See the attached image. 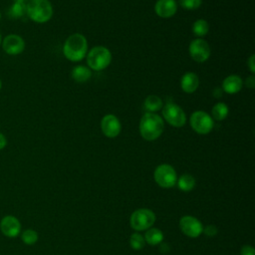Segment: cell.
Masks as SVG:
<instances>
[{"label": "cell", "mask_w": 255, "mask_h": 255, "mask_svg": "<svg viewBox=\"0 0 255 255\" xmlns=\"http://www.w3.org/2000/svg\"><path fill=\"white\" fill-rule=\"evenodd\" d=\"M7 145V139H6V136L0 132V150H2L3 148H5Z\"/></svg>", "instance_id": "obj_31"}, {"label": "cell", "mask_w": 255, "mask_h": 255, "mask_svg": "<svg viewBox=\"0 0 255 255\" xmlns=\"http://www.w3.org/2000/svg\"><path fill=\"white\" fill-rule=\"evenodd\" d=\"M0 20H1V12H0Z\"/></svg>", "instance_id": "obj_35"}, {"label": "cell", "mask_w": 255, "mask_h": 255, "mask_svg": "<svg viewBox=\"0 0 255 255\" xmlns=\"http://www.w3.org/2000/svg\"><path fill=\"white\" fill-rule=\"evenodd\" d=\"M155 214L147 208H139L134 210L129 218L130 226L135 231H144L150 228L155 222Z\"/></svg>", "instance_id": "obj_5"}, {"label": "cell", "mask_w": 255, "mask_h": 255, "mask_svg": "<svg viewBox=\"0 0 255 255\" xmlns=\"http://www.w3.org/2000/svg\"><path fill=\"white\" fill-rule=\"evenodd\" d=\"M245 85L246 87L250 88V89H253L255 87V77L253 75L249 76L247 79H246V82H245Z\"/></svg>", "instance_id": "obj_30"}, {"label": "cell", "mask_w": 255, "mask_h": 255, "mask_svg": "<svg viewBox=\"0 0 255 255\" xmlns=\"http://www.w3.org/2000/svg\"><path fill=\"white\" fill-rule=\"evenodd\" d=\"M177 5L175 0H157L154 5V11L161 18H169L176 13Z\"/></svg>", "instance_id": "obj_14"}, {"label": "cell", "mask_w": 255, "mask_h": 255, "mask_svg": "<svg viewBox=\"0 0 255 255\" xmlns=\"http://www.w3.org/2000/svg\"><path fill=\"white\" fill-rule=\"evenodd\" d=\"M2 48L4 52L11 56H16L21 54L25 49V41L23 38L17 34H9L4 40H2Z\"/></svg>", "instance_id": "obj_12"}, {"label": "cell", "mask_w": 255, "mask_h": 255, "mask_svg": "<svg viewBox=\"0 0 255 255\" xmlns=\"http://www.w3.org/2000/svg\"><path fill=\"white\" fill-rule=\"evenodd\" d=\"M21 240L26 245H33L38 241L39 235L36 230L34 229H25L20 233Z\"/></svg>", "instance_id": "obj_24"}, {"label": "cell", "mask_w": 255, "mask_h": 255, "mask_svg": "<svg viewBox=\"0 0 255 255\" xmlns=\"http://www.w3.org/2000/svg\"><path fill=\"white\" fill-rule=\"evenodd\" d=\"M164 128L162 119L153 113H145L139 122V132L143 139L152 141L158 138Z\"/></svg>", "instance_id": "obj_1"}, {"label": "cell", "mask_w": 255, "mask_h": 255, "mask_svg": "<svg viewBox=\"0 0 255 255\" xmlns=\"http://www.w3.org/2000/svg\"><path fill=\"white\" fill-rule=\"evenodd\" d=\"M242 79L237 75H230L223 80L222 89L227 94H236L242 88Z\"/></svg>", "instance_id": "obj_16"}, {"label": "cell", "mask_w": 255, "mask_h": 255, "mask_svg": "<svg viewBox=\"0 0 255 255\" xmlns=\"http://www.w3.org/2000/svg\"><path fill=\"white\" fill-rule=\"evenodd\" d=\"M26 14L36 23H46L53 15V7L49 0H29L26 3Z\"/></svg>", "instance_id": "obj_3"}, {"label": "cell", "mask_w": 255, "mask_h": 255, "mask_svg": "<svg viewBox=\"0 0 255 255\" xmlns=\"http://www.w3.org/2000/svg\"><path fill=\"white\" fill-rule=\"evenodd\" d=\"M199 86V79L195 73H185L180 80V87L187 94L194 93Z\"/></svg>", "instance_id": "obj_15"}, {"label": "cell", "mask_w": 255, "mask_h": 255, "mask_svg": "<svg viewBox=\"0 0 255 255\" xmlns=\"http://www.w3.org/2000/svg\"><path fill=\"white\" fill-rule=\"evenodd\" d=\"M202 233H204L207 237H213L217 234V228L214 225H207L206 227H203Z\"/></svg>", "instance_id": "obj_27"}, {"label": "cell", "mask_w": 255, "mask_h": 255, "mask_svg": "<svg viewBox=\"0 0 255 255\" xmlns=\"http://www.w3.org/2000/svg\"><path fill=\"white\" fill-rule=\"evenodd\" d=\"M144 109L147 113H153L162 109V101L157 96H148L144 101Z\"/></svg>", "instance_id": "obj_20"}, {"label": "cell", "mask_w": 255, "mask_h": 255, "mask_svg": "<svg viewBox=\"0 0 255 255\" xmlns=\"http://www.w3.org/2000/svg\"><path fill=\"white\" fill-rule=\"evenodd\" d=\"M153 177L157 185L162 188L173 187L176 184L177 180L175 169L167 163H162L156 166L153 172Z\"/></svg>", "instance_id": "obj_6"}, {"label": "cell", "mask_w": 255, "mask_h": 255, "mask_svg": "<svg viewBox=\"0 0 255 255\" xmlns=\"http://www.w3.org/2000/svg\"><path fill=\"white\" fill-rule=\"evenodd\" d=\"M101 129L107 137H116L120 134L122 126L119 119L112 114L106 115L101 121Z\"/></svg>", "instance_id": "obj_13"}, {"label": "cell", "mask_w": 255, "mask_h": 255, "mask_svg": "<svg viewBox=\"0 0 255 255\" xmlns=\"http://www.w3.org/2000/svg\"><path fill=\"white\" fill-rule=\"evenodd\" d=\"M129 245L133 250H141L145 245L143 236L137 232L132 233L129 237Z\"/></svg>", "instance_id": "obj_25"}, {"label": "cell", "mask_w": 255, "mask_h": 255, "mask_svg": "<svg viewBox=\"0 0 255 255\" xmlns=\"http://www.w3.org/2000/svg\"><path fill=\"white\" fill-rule=\"evenodd\" d=\"M240 255H255V250L251 245H244L240 250Z\"/></svg>", "instance_id": "obj_28"}, {"label": "cell", "mask_w": 255, "mask_h": 255, "mask_svg": "<svg viewBox=\"0 0 255 255\" xmlns=\"http://www.w3.org/2000/svg\"><path fill=\"white\" fill-rule=\"evenodd\" d=\"M162 116L164 120L174 128H180L185 125L186 116L183 110L174 103H167L162 107Z\"/></svg>", "instance_id": "obj_7"}, {"label": "cell", "mask_w": 255, "mask_h": 255, "mask_svg": "<svg viewBox=\"0 0 255 255\" xmlns=\"http://www.w3.org/2000/svg\"><path fill=\"white\" fill-rule=\"evenodd\" d=\"M112 61V54L110 50L103 46L93 48L87 56V63L89 68L94 71H102L106 69Z\"/></svg>", "instance_id": "obj_4"}, {"label": "cell", "mask_w": 255, "mask_h": 255, "mask_svg": "<svg viewBox=\"0 0 255 255\" xmlns=\"http://www.w3.org/2000/svg\"><path fill=\"white\" fill-rule=\"evenodd\" d=\"M1 88H2V83H1V80H0V90H1Z\"/></svg>", "instance_id": "obj_34"}, {"label": "cell", "mask_w": 255, "mask_h": 255, "mask_svg": "<svg viewBox=\"0 0 255 255\" xmlns=\"http://www.w3.org/2000/svg\"><path fill=\"white\" fill-rule=\"evenodd\" d=\"M163 233L160 229L158 228H154V227H150L147 230H145L144 233V241L149 244V245H158L162 242L163 240Z\"/></svg>", "instance_id": "obj_17"}, {"label": "cell", "mask_w": 255, "mask_h": 255, "mask_svg": "<svg viewBox=\"0 0 255 255\" xmlns=\"http://www.w3.org/2000/svg\"><path fill=\"white\" fill-rule=\"evenodd\" d=\"M189 55L197 63L205 62L210 56V47L203 39H195L189 44Z\"/></svg>", "instance_id": "obj_10"}, {"label": "cell", "mask_w": 255, "mask_h": 255, "mask_svg": "<svg viewBox=\"0 0 255 255\" xmlns=\"http://www.w3.org/2000/svg\"><path fill=\"white\" fill-rule=\"evenodd\" d=\"M1 43H2V37H1V34H0V45H1Z\"/></svg>", "instance_id": "obj_32"}, {"label": "cell", "mask_w": 255, "mask_h": 255, "mask_svg": "<svg viewBox=\"0 0 255 255\" xmlns=\"http://www.w3.org/2000/svg\"><path fill=\"white\" fill-rule=\"evenodd\" d=\"M179 228L183 234L190 238L198 237L203 231V225L200 220L191 215H185L180 218Z\"/></svg>", "instance_id": "obj_9"}, {"label": "cell", "mask_w": 255, "mask_h": 255, "mask_svg": "<svg viewBox=\"0 0 255 255\" xmlns=\"http://www.w3.org/2000/svg\"><path fill=\"white\" fill-rule=\"evenodd\" d=\"M201 0H179L180 6L187 10H194L200 7Z\"/></svg>", "instance_id": "obj_26"}, {"label": "cell", "mask_w": 255, "mask_h": 255, "mask_svg": "<svg viewBox=\"0 0 255 255\" xmlns=\"http://www.w3.org/2000/svg\"><path fill=\"white\" fill-rule=\"evenodd\" d=\"M71 75H72V78L76 82H78V83H85V82H87L91 78L92 72H91V70L88 67L80 65V66H76L72 70Z\"/></svg>", "instance_id": "obj_18"}, {"label": "cell", "mask_w": 255, "mask_h": 255, "mask_svg": "<svg viewBox=\"0 0 255 255\" xmlns=\"http://www.w3.org/2000/svg\"><path fill=\"white\" fill-rule=\"evenodd\" d=\"M26 14V2L15 1L8 10V15L10 18H21Z\"/></svg>", "instance_id": "obj_21"}, {"label": "cell", "mask_w": 255, "mask_h": 255, "mask_svg": "<svg viewBox=\"0 0 255 255\" xmlns=\"http://www.w3.org/2000/svg\"><path fill=\"white\" fill-rule=\"evenodd\" d=\"M176 184L181 191H191L195 186V178L190 174H182L176 180Z\"/></svg>", "instance_id": "obj_19"}, {"label": "cell", "mask_w": 255, "mask_h": 255, "mask_svg": "<svg viewBox=\"0 0 255 255\" xmlns=\"http://www.w3.org/2000/svg\"><path fill=\"white\" fill-rule=\"evenodd\" d=\"M190 126L199 134H207L213 128L212 118L203 111H196L190 117Z\"/></svg>", "instance_id": "obj_8"}, {"label": "cell", "mask_w": 255, "mask_h": 255, "mask_svg": "<svg viewBox=\"0 0 255 255\" xmlns=\"http://www.w3.org/2000/svg\"><path fill=\"white\" fill-rule=\"evenodd\" d=\"M229 113L228 107L224 103H217L212 108V116L216 121L224 120Z\"/></svg>", "instance_id": "obj_22"}, {"label": "cell", "mask_w": 255, "mask_h": 255, "mask_svg": "<svg viewBox=\"0 0 255 255\" xmlns=\"http://www.w3.org/2000/svg\"><path fill=\"white\" fill-rule=\"evenodd\" d=\"M22 226L20 220L14 215H5L0 220V231L8 238H15L20 235Z\"/></svg>", "instance_id": "obj_11"}, {"label": "cell", "mask_w": 255, "mask_h": 255, "mask_svg": "<svg viewBox=\"0 0 255 255\" xmlns=\"http://www.w3.org/2000/svg\"><path fill=\"white\" fill-rule=\"evenodd\" d=\"M209 30L208 23L203 19L196 20L192 25V32L197 37H203L207 34Z\"/></svg>", "instance_id": "obj_23"}, {"label": "cell", "mask_w": 255, "mask_h": 255, "mask_svg": "<svg viewBox=\"0 0 255 255\" xmlns=\"http://www.w3.org/2000/svg\"><path fill=\"white\" fill-rule=\"evenodd\" d=\"M255 56L254 55H251V57L248 59V62H247V65L249 67V70L251 71V73H255Z\"/></svg>", "instance_id": "obj_29"}, {"label": "cell", "mask_w": 255, "mask_h": 255, "mask_svg": "<svg viewBox=\"0 0 255 255\" xmlns=\"http://www.w3.org/2000/svg\"><path fill=\"white\" fill-rule=\"evenodd\" d=\"M87 39L84 35L80 33L69 36L63 47V53L65 57L72 62H78L83 60L87 55Z\"/></svg>", "instance_id": "obj_2"}, {"label": "cell", "mask_w": 255, "mask_h": 255, "mask_svg": "<svg viewBox=\"0 0 255 255\" xmlns=\"http://www.w3.org/2000/svg\"><path fill=\"white\" fill-rule=\"evenodd\" d=\"M14 1H23V2H26V0H14Z\"/></svg>", "instance_id": "obj_33"}]
</instances>
